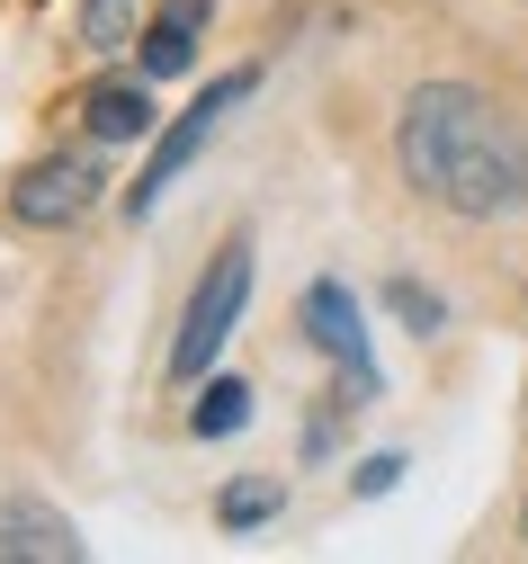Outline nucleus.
I'll use <instances>...</instances> for the list:
<instances>
[{
    "label": "nucleus",
    "mask_w": 528,
    "mask_h": 564,
    "mask_svg": "<svg viewBox=\"0 0 528 564\" xmlns=\"http://www.w3.org/2000/svg\"><path fill=\"white\" fill-rule=\"evenodd\" d=\"M395 162L448 216L493 225L528 206V126L475 82H421L395 117Z\"/></svg>",
    "instance_id": "1"
},
{
    "label": "nucleus",
    "mask_w": 528,
    "mask_h": 564,
    "mask_svg": "<svg viewBox=\"0 0 528 564\" xmlns=\"http://www.w3.org/2000/svg\"><path fill=\"white\" fill-rule=\"evenodd\" d=\"M251 90H260V73H251V63L215 73V82H206V90H197V99H188V108H180L162 134H153V153H143V171H134V188H126V216H153V206H162V188H171V180H180V171H188V162L215 144V126L234 117Z\"/></svg>",
    "instance_id": "2"
},
{
    "label": "nucleus",
    "mask_w": 528,
    "mask_h": 564,
    "mask_svg": "<svg viewBox=\"0 0 528 564\" xmlns=\"http://www.w3.org/2000/svg\"><path fill=\"white\" fill-rule=\"evenodd\" d=\"M243 305H251V242L234 234V242H224V251L206 260L197 296H188V314H180V340H171V377H180V386H197V377L215 368V349L234 340Z\"/></svg>",
    "instance_id": "3"
},
{
    "label": "nucleus",
    "mask_w": 528,
    "mask_h": 564,
    "mask_svg": "<svg viewBox=\"0 0 528 564\" xmlns=\"http://www.w3.org/2000/svg\"><path fill=\"white\" fill-rule=\"evenodd\" d=\"M305 340L341 368V403H376L386 377H376V349H367V323H358V296L341 278H314L305 288Z\"/></svg>",
    "instance_id": "4"
},
{
    "label": "nucleus",
    "mask_w": 528,
    "mask_h": 564,
    "mask_svg": "<svg viewBox=\"0 0 528 564\" xmlns=\"http://www.w3.org/2000/svg\"><path fill=\"white\" fill-rule=\"evenodd\" d=\"M99 162L90 153H63V162H28L19 180H10V216L19 225H36V234H54V225H82L90 216V197H99Z\"/></svg>",
    "instance_id": "5"
},
{
    "label": "nucleus",
    "mask_w": 528,
    "mask_h": 564,
    "mask_svg": "<svg viewBox=\"0 0 528 564\" xmlns=\"http://www.w3.org/2000/svg\"><path fill=\"white\" fill-rule=\"evenodd\" d=\"M215 19V0H162L153 19H143V82H171V73H188V54H197V28Z\"/></svg>",
    "instance_id": "6"
},
{
    "label": "nucleus",
    "mask_w": 528,
    "mask_h": 564,
    "mask_svg": "<svg viewBox=\"0 0 528 564\" xmlns=\"http://www.w3.org/2000/svg\"><path fill=\"white\" fill-rule=\"evenodd\" d=\"M10 555L72 564V555H82V529H72L63 511H45V502H0V564H10Z\"/></svg>",
    "instance_id": "7"
},
{
    "label": "nucleus",
    "mask_w": 528,
    "mask_h": 564,
    "mask_svg": "<svg viewBox=\"0 0 528 564\" xmlns=\"http://www.w3.org/2000/svg\"><path fill=\"white\" fill-rule=\"evenodd\" d=\"M82 117L99 144H134V134H153V99H143V82H90L82 90Z\"/></svg>",
    "instance_id": "8"
},
{
    "label": "nucleus",
    "mask_w": 528,
    "mask_h": 564,
    "mask_svg": "<svg viewBox=\"0 0 528 564\" xmlns=\"http://www.w3.org/2000/svg\"><path fill=\"white\" fill-rule=\"evenodd\" d=\"M251 421V386L243 377H206V394H197V412H188V431L197 440H234Z\"/></svg>",
    "instance_id": "9"
},
{
    "label": "nucleus",
    "mask_w": 528,
    "mask_h": 564,
    "mask_svg": "<svg viewBox=\"0 0 528 564\" xmlns=\"http://www.w3.org/2000/svg\"><path fill=\"white\" fill-rule=\"evenodd\" d=\"M278 511H287V484H234V492L215 502L224 529H260V520H278Z\"/></svg>",
    "instance_id": "10"
},
{
    "label": "nucleus",
    "mask_w": 528,
    "mask_h": 564,
    "mask_svg": "<svg viewBox=\"0 0 528 564\" xmlns=\"http://www.w3.org/2000/svg\"><path fill=\"white\" fill-rule=\"evenodd\" d=\"M126 36H134V0H82V45L117 54Z\"/></svg>",
    "instance_id": "11"
},
{
    "label": "nucleus",
    "mask_w": 528,
    "mask_h": 564,
    "mask_svg": "<svg viewBox=\"0 0 528 564\" xmlns=\"http://www.w3.org/2000/svg\"><path fill=\"white\" fill-rule=\"evenodd\" d=\"M386 305H395V314H403V332H421V340H430V332L448 323V305H439V296L421 288V278H395V288H386Z\"/></svg>",
    "instance_id": "12"
},
{
    "label": "nucleus",
    "mask_w": 528,
    "mask_h": 564,
    "mask_svg": "<svg viewBox=\"0 0 528 564\" xmlns=\"http://www.w3.org/2000/svg\"><path fill=\"white\" fill-rule=\"evenodd\" d=\"M403 484V457H367L358 475H349V492H358V502H376V492H395Z\"/></svg>",
    "instance_id": "13"
}]
</instances>
